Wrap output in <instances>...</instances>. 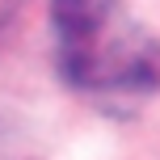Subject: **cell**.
<instances>
[{
    "label": "cell",
    "instance_id": "cell-2",
    "mask_svg": "<svg viewBox=\"0 0 160 160\" xmlns=\"http://www.w3.org/2000/svg\"><path fill=\"white\" fill-rule=\"evenodd\" d=\"M21 4H25V0H0V30H4L8 21H13V13H17Z\"/></svg>",
    "mask_w": 160,
    "mask_h": 160
},
{
    "label": "cell",
    "instance_id": "cell-1",
    "mask_svg": "<svg viewBox=\"0 0 160 160\" xmlns=\"http://www.w3.org/2000/svg\"><path fill=\"white\" fill-rule=\"evenodd\" d=\"M51 25L68 84L84 93H148L160 84V47L122 0H51Z\"/></svg>",
    "mask_w": 160,
    "mask_h": 160
}]
</instances>
